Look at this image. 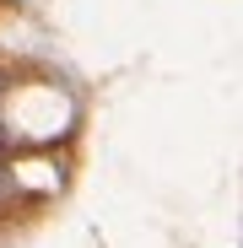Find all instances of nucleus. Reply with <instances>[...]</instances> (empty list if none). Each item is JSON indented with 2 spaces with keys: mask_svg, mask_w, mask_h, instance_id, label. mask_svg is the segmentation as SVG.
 <instances>
[{
  "mask_svg": "<svg viewBox=\"0 0 243 248\" xmlns=\"http://www.w3.org/2000/svg\"><path fill=\"white\" fill-rule=\"evenodd\" d=\"M70 119H76L70 97L54 92V87H44V81L16 87L6 97V124H11V135H22V140H54Z\"/></svg>",
  "mask_w": 243,
  "mask_h": 248,
  "instance_id": "nucleus-1",
  "label": "nucleus"
}]
</instances>
